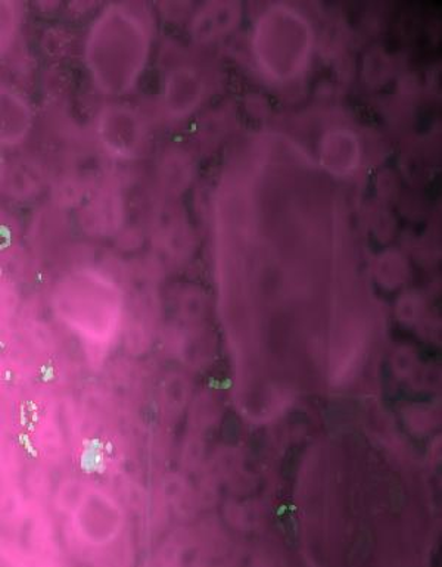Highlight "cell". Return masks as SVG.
I'll list each match as a JSON object with an SVG mask.
<instances>
[{
  "mask_svg": "<svg viewBox=\"0 0 442 567\" xmlns=\"http://www.w3.org/2000/svg\"><path fill=\"white\" fill-rule=\"evenodd\" d=\"M195 71L187 69L176 71L173 78L167 82V92H165V100L168 102V110L174 115H185L199 102L201 97V82L199 78L194 74Z\"/></svg>",
  "mask_w": 442,
  "mask_h": 567,
  "instance_id": "3957f363",
  "label": "cell"
},
{
  "mask_svg": "<svg viewBox=\"0 0 442 567\" xmlns=\"http://www.w3.org/2000/svg\"><path fill=\"white\" fill-rule=\"evenodd\" d=\"M280 33L276 31V27H267L261 20L256 22L253 34V53L256 64H269L276 52H280L279 60L276 62L271 80L276 82H294L307 70L310 64L312 53V34L311 27L306 18L299 16L291 9L288 27H280ZM265 65V66H266ZM263 66V69H265ZM261 69V70H263Z\"/></svg>",
  "mask_w": 442,
  "mask_h": 567,
  "instance_id": "6da1fadb",
  "label": "cell"
},
{
  "mask_svg": "<svg viewBox=\"0 0 442 567\" xmlns=\"http://www.w3.org/2000/svg\"><path fill=\"white\" fill-rule=\"evenodd\" d=\"M320 159L323 167L335 176L347 177L359 168L360 142L347 128H335L326 133L320 142Z\"/></svg>",
  "mask_w": 442,
  "mask_h": 567,
  "instance_id": "7a4b0ae2",
  "label": "cell"
}]
</instances>
